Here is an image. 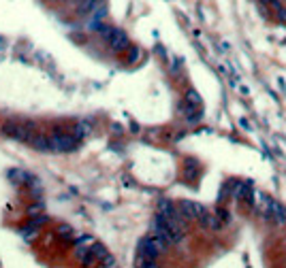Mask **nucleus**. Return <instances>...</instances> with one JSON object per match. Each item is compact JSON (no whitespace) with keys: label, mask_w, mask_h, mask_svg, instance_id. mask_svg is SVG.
Here are the masks:
<instances>
[{"label":"nucleus","mask_w":286,"mask_h":268,"mask_svg":"<svg viewBox=\"0 0 286 268\" xmlns=\"http://www.w3.org/2000/svg\"><path fill=\"white\" fill-rule=\"evenodd\" d=\"M271 202H273V200L269 198L267 194H261V192H257V202H254L252 207L257 209V213L261 215L263 219H269V221H271Z\"/></svg>","instance_id":"7ed1b4c3"},{"label":"nucleus","mask_w":286,"mask_h":268,"mask_svg":"<svg viewBox=\"0 0 286 268\" xmlns=\"http://www.w3.org/2000/svg\"><path fill=\"white\" fill-rule=\"evenodd\" d=\"M139 54H141L139 49H130V58H128V60H130V62H137V60H139Z\"/></svg>","instance_id":"dca6fc26"},{"label":"nucleus","mask_w":286,"mask_h":268,"mask_svg":"<svg viewBox=\"0 0 286 268\" xmlns=\"http://www.w3.org/2000/svg\"><path fill=\"white\" fill-rule=\"evenodd\" d=\"M58 234L62 236V239H68V241H75V239H79L77 230H75V228H70V226H60V228H58Z\"/></svg>","instance_id":"6e6552de"},{"label":"nucleus","mask_w":286,"mask_h":268,"mask_svg":"<svg viewBox=\"0 0 286 268\" xmlns=\"http://www.w3.org/2000/svg\"><path fill=\"white\" fill-rule=\"evenodd\" d=\"M175 211H177V209L171 204V200H160V202H158V213L167 215V217H171V215L175 213Z\"/></svg>","instance_id":"1a4fd4ad"},{"label":"nucleus","mask_w":286,"mask_h":268,"mask_svg":"<svg viewBox=\"0 0 286 268\" xmlns=\"http://www.w3.org/2000/svg\"><path fill=\"white\" fill-rule=\"evenodd\" d=\"M90 251H92V257H94L96 262L105 260V257L109 255V253H107V249H105V247L100 245V243H94V245H92V249H90Z\"/></svg>","instance_id":"0eeeda50"},{"label":"nucleus","mask_w":286,"mask_h":268,"mask_svg":"<svg viewBox=\"0 0 286 268\" xmlns=\"http://www.w3.org/2000/svg\"><path fill=\"white\" fill-rule=\"evenodd\" d=\"M259 3H261V5H271V7L275 9V11H278V9L282 7V5H280V0H259Z\"/></svg>","instance_id":"ddd939ff"},{"label":"nucleus","mask_w":286,"mask_h":268,"mask_svg":"<svg viewBox=\"0 0 286 268\" xmlns=\"http://www.w3.org/2000/svg\"><path fill=\"white\" fill-rule=\"evenodd\" d=\"M216 215H218V217L224 221V224H227L229 219H231V215H229V211L227 209H224V207H220V209H216Z\"/></svg>","instance_id":"f8f14e48"},{"label":"nucleus","mask_w":286,"mask_h":268,"mask_svg":"<svg viewBox=\"0 0 286 268\" xmlns=\"http://www.w3.org/2000/svg\"><path fill=\"white\" fill-rule=\"evenodd\" d=\"M49 141H52V151H70L75 149L77 145V137H73V134H66V132H56L54 137H49Z\"/></svg>","instance_id":"f257e3e1"},{"label":"nucleus","mask_w":286,"mask_h":268,"mask_svg":"<svg viewBox=\"0 0 286 268\" xmlns=\"http://www.w3.org/2000/svg\"><path fill=\"white\" fill-rule=\"evenodd\" d=\"M184 100H186V102H188V105H195V107H201V96L197 94V92H195V90H188V92H186V98H184Z\"/></svg>","instance_id":"9d476101"},{"label":"nucleus","mask_w":286,"mask_h":268,"mask_svg":"<svg viewBox=\"0 0 286 268\" xmlns=\"http://www.w3.org/2000/svg\"><path fill=\"white\" fill-rule=\"evenodd\" d=\"M199 224L203 226V228H207V230H213V232H218V230H222V226H224V221L218 217L216 213H209V211H205L201 215V219H199Z\"/></svg>","instance_id":"39448f33"},{"label":"nucleus","mask_w":286,"mask_h":268,"mask_svg":"<svg viewBox=\"0 0 286 268\" xmlns=\"http://www.w3.org/2000/svg\"><path fill=\"white\" fill-rule=\"evenodd\" d=\"M275 15H278V19L282 24H286V7H280L278 11H275Z\"/></svg>","instance_id":"4468645a"},{"label":"nucleus","mask_w":286,"mask_h":268,"mask_svg":"<svg viewBox=\"0 0 286 268\" xmlns=\"http://www.w3.org/2000/svg\"><path fill=\"white\" fill-rule=\"evenodd\" d=\"M271 221H275L278 226H284L286 224V207L280 202H271Z\"/></svg>","instance_id":"423d86ee"},{"label":"nucleus","mask_w":286,"mask_h":268,"mask_svg":"<svg viewBox=\"0 0 286 268\" xmlns=\"http://www.w3.org/2000/svg\"><path fill=\"white\" fill-rule=\"evenodd\" d=\"M107 43H109L111 51H116V54H122V51H128L130 49V40H128L126 32H122L120 28L114 30V34L107 38Z\"/></svg>","instance_id":"f03ea898"},{"label":"nucleus","mask_w":286,"mask_h":268,"mask_svg":"<svg viewBox=\"0 0 286 268\" xmlns=\"http://www.w3.org/2000/svg\"><path fill=\"white\" fill-rule=\"evenodd\" d=\"M100 266H116V260H114V255H107L105 260H100Z\"/></svg>","instance_id":"2eb2a0df"},{"label":"nucleus","mask_w":286,"mask_h":268,"mask_svg":"<svg viewBox=\"0 0 286 268\" xmlns=\"http://www.w3.org/2000/svg\"><path fill=\"white\" fill-rule=\"evenodd\" d=\"M137 266H148V268H154V266H156V257L137 255Z\"/></svg>","instance_id":"9b49d317"},{"label":"nucleus","mask_w":286,"mask_h":268,"mask_svg":"<svg viewBox=\"0 0 286 268\" xmlns=\"http://www.w3.org/2000/svg\"><path fill=\"white\" fill-rule=\"evenodd\" d=\"M180 211L184 213V215H186V217L192 221V219H201V215L203 213H205V209H203L201 207V204H197V202H192V200H182L180 202Z\"/></svg>","instance_id":"20e7f679"},{"label":"nucleus","mask_w":286,"mask_h":268,"mask_svg":"<svg viewBox=\"0 0 286 268\" xmlns=\"http://www.w3.org/2000/svg\"><path fill=\"white\" fill-rule=\"evenodd\" d=\"M79 3H81V0H79Z\"/></svg>","instance_id":"f3484780"}]
</instances>
